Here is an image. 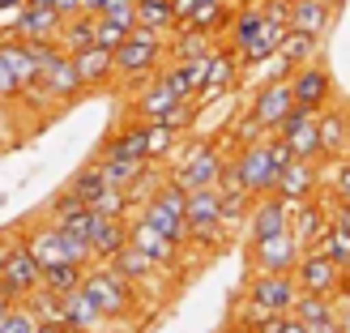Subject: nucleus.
Wrapping results in <instances>:
<instances>
[{
    "label": "nucleus",
    "instance_id": "obj_1",
    "mask_svg": "<svg viewBox=\"0 0 350 333\" xmlns=\"http://www.w3.org/2000/svg\"><path fill=\"white\" fill-rule=\"evenodd\" d=\"M81 291L90 295L94 308H98L107 321H129V317H133V308H137V287L129 282V278H120V274L107 265V261L85 269Z\"/></svg>",
    "mask_w": 350,
    "mask_h": 333
},
{
    "label": "nucleus",
    "instance_id": "obj_2",
    "mask_svg": "<svg viewBox=\"0 0 350 333\" xmlns=\"http://www.w3.org/2000/svg\"><path fill=\"white\" fill-rule=\"evenodd\" d=\"M295 282H299V291H308V295H334V299L350 291L346 269L334 256H325L321 248H304L299 265H295Z\"/></svg>",
    "mask_w": 350,
    "mask_h": 333
},
{
    "label": "nucleus",
    "instance_id": "obj_3",
    "mask_svg": "<svg viewBox=\"0 0 350 333\" xmlns=\"http://www.w3.org/2000/svg\"><path fill=\"white\" fill-rule=\"evenodd\" d=\"M222 167H226V154L214 142H192L180 154V163L171 167V180H180L188 192L192 188H214L218 175H222Z\"/></svg>",
    "mask_w": 350,
    "mask_h": 333
},
{
    "label": "nucleus",
    "instance_id": "obj_4",
    "mask_svg": "<svg viewBox=\"0 0 350 333\" xmlns=\"http://www.w3.org/2000/svg\"><path fill=\"white\" fill-rule=\"evenodd\" d=\"M39 287H43V265L30 256V248L22 239H13L5 265H0V295L9 304H26V295L39 291Z\"/></svg>",
    "mask_w": 350,
    "mask_h": 333
},
{
    "label": "nucleus",
    "instance_id": "obj_5",
    "mask_svg": "<svg viewBox=\"0 0 350 333\" xmlns=\"http://www.w3.org/2000/svg\"><path fill=\"white\" fill-rule=\"evenodd\" d=\"M167 60V43H142V39H124V47H116V77L129 81L133 90L146 85Z\"/></svg>",
    "mask_w": 350,
    "mask_h": 333
},
{
    "label": "nucleus",
    "instance_id": "obj_6",
    "mask_svg": "<svg viewBox=\"0 0 350 333\" xmlns=\"http://www.w3.org/2000/svg\"><path fill=\"white\" fill-rule=\"evenodd\" d=\"M299 256H304V248H299V239L291 235V226H286V231H278V235H269V239L248 243L252 274H295Z\"/></svg>",
    "mask_w": 350,
    "mask_h": 333
},
{
    "label": "nucleus",
    "instance_id": "obj_7",
    "mask_svg": "<svg viewBox=\"0 0 350 333\" xmlns=\"http://www.w3.org/2000/svg\"><path fill=\"white\" fill-rule=\"evenodd\" d=\"M235 167L243 175V188L252 197H265L278 184V167H273V154H269V137L265 142H252V146H239L235 150Z\"/></svg>",
    "mask_w": 350,
    "mask_h": 333
},
{
    "label": "nucleus",
    "instance_id": "obj_8",
    "mask_svg": "<svg viewBox=\"0 0 350 333\" xmlns=\"http://www.w3.org/2000/svg\"><path fill=\"white\" fill-rule=\"evenodd\" d=\"M291 94L299 107L308 111H325L329 103H334V77H329V68L321 60H308L291 73Z\"/></svg>",
    "mask_w": 350,
    "mask_h": 333
},
{
    "label": "nucleus",
    "instance_id": "obj_9",
    "mask_svg": "<svg viewBox=\"0 0 350 333\" xmlns=\"http://www.w3.org/2000/svg\"><path fill=\"white\" fill-rule=\"evenodd\" d=\"M295 205L299 201H282L278 192H265V197H252V209H248V243L256 239H269L278 231H286L291 226V214H295Z\"/></svg>",
    "mask_w": 350,
    "mask_h": 333
},
{
    "label": "nucleus",
    "instance_id": "obj_10",
    "mask_svg": "<svg viewBox=\"0 0 350 333\" xmlns=\"http://www.w3.org/2000/svg\"><path fill=\"white\" fill-rule=\"evenodd\" d=\"M239 56H235V47H214L209 51V73H205V85H201V94H197V107H209L214 98L222 94H231L235 85H239Z\"/></svg>",
    "mask_w": 350,
    "mask_h": 333
},
{
    "label": "nucleus",
    "instance_id": "obj_11",
    "mask_svg": "<svg viewBox=\"0 0 350 333\" xmlns=\"http://www.w3.org/2000/svg\"><path fill=\"white\" fill-rule=\"evenodd\" d=\"M295 107V94H291V77H273V81H265L260 90L252 94V120L265 133H273L278 124H282V116Z\"/></svg>",
    "mask_w": 350,
    "mask_h": 333
},
{
    "label": "nucleus",
    "instance_id": "obj_12",
    "mask_svg": "<svg viewBox=\"0 0 350 333\" xmlns=\"http://www.w3.org/2000/svg\"><path fill=\"white\" fill-rule=\"evenodd\" d=\"M39 85L47 90V98L56 103V107H64V103H77V98L85 94V85H81V77H77V64H73V56H68V51H60L56 60L43 64Z\"/></svg>",
    "mask_w": 350,
    "mask_h": 333
},
{
    "label": "nucleus",
    "instance_id": "obj_13",
    "mask_svg": "<svg viewBox=\"0 0 350 333\" xmlns=\"http://www.w3.org/2000/svg\"><path fill=\"white\" fill-rule=\"evenodd\" d=\"M60 26H64V17L56 5H22L17 22H13V34L30 39V43H60Z\"/></svg>",
    "mask_w": 350,
    "mask_h": 333
},
{
    "label": "nucleus",
    "instance_id": "obj_14",
    "mask_svg": "<svg viewBox=\"0 0 350 333\" xmlns=\"http://www.w3.org/2000/svg\"><path fill=\"white\" fill-rule=\"evenodd\" d=\"M321 188V163L317 159H291L282 171H278L273 192L282 201H312Z\"/></svg>",
    "mask_w": 350,
    "mask_h": 333
},
{
    "label": "nucleus",
    "instance_id": "obj_15",
    "mask_svg": "<svg viewBox=\"0 0 350 333\" xmlns=\"http://www.w3.org/2000/svg\"><path fill=\"white\" fill-rule=\"evenodd\" d=\"M243 295L265 304L269 312H291L295 299H299V282H295V274H252V282Z\"/></svg>",
    "mask_w": 350,
    "mask_h": 333
},
{
    "label": "nucleus",
    "instance_id": "obj_16",
    "mask_svg": "<svg viewBox=\"0 0 350 333\" xmlns=\"http://www.w3.org/2000/svg\"><path fill=\"white\" fill-rule=\"evenodd\" d=\"M129 243H133V248H142L159 269H175V261H180V243L167 239L163 231H154L146 218H133L129 222Z\"/></svg>",
    "mask_w": 350,
    "mask_h": 333
},
{
    "label": "nucleus",
    "instance_id": "obj_17",
    "mask_svg": "<svg viewBox=\"0 0 350 333\" xmlns=\"http://www.w3.org/2000/svg\"><path fill=\"white\" fill-rule=\"evenodd\" d=\"M73 64H77V77H81L85 90H103V85L116 81V51L98 47V43L81 47L77 56H73Z\"/></svg>",
    "mask_w": 350,
    "mask_h": 333
},
{
    "label": "nucleus",
    "instance_id": "obj_18",
    "mask_svg": "<svg viewBox=\"0 0 350 333\" xmlns=\"http://www.w3.org/2000/svg\"><path fill=\"white\" fill-rule=\"evenodd\" d=\"M94 159H146V120H129V124L111 129L107 142L94 150Z\"/></svg>",
    "mask_w": 350,
    "mask_h": 333
},
{
    "label": "nucleus",
    "instance_id": "obj_19",
    "mask_svg": "<svg viewBox=\"0 0 350 333\" xmlns=\"http://www.w3.org/2000/svg\"><path fill=\"white\" fill-rule=\"evenodd\" d=\"M175 103H180V94L171 90V85L163 81V73H154L146 85H137V98H133V120H163Z\"/></svg>",
    "mask_w": 350,
    "mask_h": 333
},
{
    "label": "nucleus",
    "instance_id": "obj_20",
    "mask_svg": "<svg viewBox=\"0 0 350 333\" xmlns=\"http://www.w3.org/2000/svg\"><path fill=\"white\" fill-rule=\"evenodd\" d=\"M218 209H222L218 184H214V188H192V192H188V209H184L188 239L201 235V231H214V226H222V222H218Z\"/></svg>",
    "mask_w": 350,
    "mask_h": 333
},
{
    "label": "nucleus",
    "instance_id": "obj_21",
    "mask_svg": "<svg viewBox=\"0 0 350 333\" xmlns=\"http://www.w3.org/2000/svg\"><path fill=\"white\" fill-rule=\"evenodd\" d=\"M325 231H329V205H321L317 197L295 205V214H291V235L299 239V248H317Z\"/></svg>",
    "mask_w": 350,
    "mask_h": 333
},
{
    "label": "nucleus",
    "instance_id": "obj_22",
    "mask_svg": "<svg viewBox=\"0 0 350 333\" xmlns=\"http://www.w3.org/2000/svg\"><path fill=\"white\" fill-rule=\"evenodd\" d=\"M317 129H321V159H342V154H350V116L342 107L317 111Z\"/></svg>",
    "mask_w": 350,
    "mask_h": 333
},
{
    "label": "nucleus",
    "instance_id": "obj_23",
    "mask_svg": "<svg viewBox=\"0 0 350 333\" xmlns=\"http://www.w3.org/2000/svg\"><path fill=\"white\" fill-rule=\"evenodd\" d=\"M334 17H338V9L329 5V0H291V30L325 39L329 26H334Z\"/></svg>",
    "mask_w": 350,
    "mask_h": 333
},
{
    "label": "nucleus",
    "instance_id": "obj_24",
    "mask_svg": "<svg viewBox=\"0 0 350 333\" xmlns=\"http://www.w3.org/2000/svg\"><path fill=\"white\" fill-rule=\"evenodd\" d=\"M214 47H218L214 34L192 30V26H175L167 34V60H197V56H209Z\"/></svg>",
    "mask_w": 350,
    "mask_h": 333
},
{
    "label": "nucleus",
    "instance_id": "obj_25",
    "mask_svg": "<svg viewBox=\"0 0 350 333\" xmlns=\"http://www.w3.org/2000/svg\"><path fill=\"white\" fill-rule=\"evenodd\" d=\"M120 248H129V218H98L94 235H90L94 265H103V261H111Z\"/></svg>",
    "mask_w": 350,
    "mask_h": 333
},
{
    "label": "nucleus",
    "instance_id": "obj_26",
    "mask_svg": "<svg viewBox=\"0 0 350 333\" xmlns=\"http://www.w3.org/2000/svg\"><path fill=\"white\" fill-rule=\"evenodd\" d=\"M64 325L68 329H90V333H103V325H107V317L94 308V299L85 295L81 287L64 295Z\"/></svg>",
    "mask_w": 350,
    "mask_h": 333
},
{
    "label": "nucleus",
    "instance_id": "obj_27",
    "mask_svg": "<svg viewBox=\"0 0 350 333\" xmlns=\"http://www.w3.org/2000/svg\"><path fill=\"white\" fill-rule=\"evenodd\" d=\"M260 26H265V13H260V0H252V5H239L235 13H231V26H226V47H248L256 34H260Z\"/></svg>",
    "mask_w": 350,
    "mask_h": 333
},
{
    "label": "nucleus",
    "instance_id": "obj_28",
    "mask_svg": "<svg viewBox=\"0 0 350 333\" xmlns=\"http://www.w3.org/2000/svg\"><path fill=\"white\" fill-rule=\"evenodd\" d=\"M107 265H111L120 278H129L133 287H142V282H150V278L159 274V265H154V261H150L142 248H133V243H129V248H120V252L107 261Z\"/></svg>",
    "mask_w": 350,
    "mask_h": 333
},
{
    "label": "nucleus",
    "instance_id": "obj_29",
    "mask_svg": "<svg viewBox=\"0 0 350 333\" xmlns=\"http://www.w3.org/2000/svg\"><path fill=\"white\" fill-rule=\"evenodd\" d=\"M278 56H282V64L295 73L299 64L321 56V39H317V34H304V30H286V39L278 43Z\"/></svg>",
    "mask_w": 350,
    "mask_h": 333
},
{
    "label": "nucleus",
    "instance_id": "obj_30",
    "mask_svg": "<svg viewBox=\"0 0 350 333\" xmlns=\"http://www.w3.org/2000/svg\"><path fill=\"white\" fill-rule=\"evenodd\" d=\"M137 218H146L154 231H163L167 239L180 243V248L188 243V222H184L180 214H171V209H167V205H159V201H146L142 209H137Z\"/></svg>",
    "mask_w": 350,
    "mask_h": 333
},
{
    "label": "nucleus",
    "instance_id": "obj_31",
    "mask_svg": "<svg viewBox=\"0 0 350 333\" xmlns=\"http://www.w3.org/2000/svg\"><path fill=\"white\" fill-rule=\"evenodd\" d=\"M94 22H98L94 13H73V17H64V26H60V51L77 56L81 47H90V43H94Z\"/></svg>",
    "mask_w": 350,
    "mask_h": 333
},
{
    "label": "nucleus",
    "instance_id": "obj_32",
    "mask_svg": "<svg viewBox=\"0 0 350 333\" xmlns=\"http://www.w3.org/2000/svg\"><path fill=\"white\" fill-rule=\"evenodd\" d=\"M175 146H180V133L167 129L163 120H146V159L150 163H163L175 154Z\"/></svg>",
    "mask_w": 350,
    "mask_h": 333
},
{
    "label": "nucleus",
    "instance_id": "obj_33",
    "mask_svg": "<svg viewBox=\"0 0 350 333\" xmlns=\"http://www.w3.org/2000/svg\"><path fill=\"white\" fill-rule=\"evenodd\" d=\"M282 137H286V146H291L295 159H317V163H325V159H321V129H317V116L304 120L299 129L282 133Z\"/></svg>",
    "mask_w": 350,
    "mask_h": 333
},
{
    "label": "nucleus",
    "instance_id": "obj_34",
    "mask_svg": "<svg viewBox=\"0 0 350 333\" xmlns=\"http://www.w3.org/2000/svg\"><path fill=\"white\" fill-rule=\"evenodd\" d=\"M26 308H30L43 325H64V295L47 291V287L30 291V295H26Z\"/></svg>",
    "mask_w": 350,
    "mask_h": 333
},
{
    "label": "nucleus",
    "instance_id": "obj_35",
    "mask_svg": "<svg viewBox=\"0 0 350 333\" xmlns=\"http://www.w3.org/2000/svg\"><path fill=\"white\" fill-rule=\"evenodd\" d=\"M64 188L73 192L77 201L94 205V197H98L103 188H107V180H103V171H98V159H90V163H85V167H81V171H77V175H73V180H68Z\"/></svg>",
    "mask_w": 350,
    "mask_h": 333
},
{
    "label": "nucleus",
    "instance_id": "obj_36",
    "mask_svg": "<svg viewBox=\"0 0 350 333\" xmlns=\"http://www.w3.org/2000/svg\"><path fill=\"white\" fill-rule=\"evenodd\" d=\"M81 278H85V265L60 261V265H47V269H43V287H47V291H56V295H68V291H77V287H81Z\"/></svg>",
    "mask_w": 350,
    "mask_h": 333
},
{
    "label": "nucleus",
    "instance_id": "obj_37",
    "mask_svg": "<svg viewBox=\"0 0 350 333\" xmlns=\"http://www.w3.org/2000/svg\"><path fill=\"white\" fill-rule=\"evenodd\" d=\"M137 26H150V30H175V13H171V0H137Z\"/></svg>",
    "mask_w": 350,
    "mask_h": 333
},
{
    "label": "nucleus",
    "instance_id": "obj_38",
    "mask_svg": "<svg viewBox=\"0 0 350 333\" xmlns=\"http://www.w3.org/2000/svg\"><path fill=\"white\" fill-rule=\"evenodd\" d=\"M98 171L111 188H129L146 171V159H98Z\"/></svg>",
    "mask_w": 350,
    "mask_h": 333
},
{
    "label": "nucleus",
    "instance_id": "obj_39",
    "mask_svg": "<svg viewBox=\"0 0 350 333\" xmlns=\"http://www.w3.org/2000/svg\"><path fill=\"white\" fill-rule=\"evenodd\" d=\"M295 317H299L304 325H312V321H325V317H338V304H334V295H308V291H299V299H295Z\"/></svg>",
    "mask_w": 350,
    "mask_h": 333
},
{
    "label": "nucleus",
    "instance_id": "obj_40",
    "mask_svg": "<svg viewBox=\"0 0 350 333\" xmlns=\"http://www.w3.org/2000/svg\"><path fill=\"white\" fill-rule=\"evenodd\" d=\"M163 180H167V175L159 171V163H146V171L129 184V201H133V209H142L146 201H154V192L163 188Z\"/></svg>",
    "mask_w": 350,
    "mask_h": 333
},
{
    "label": "nucleus",
    "instance_id": "obj_41",
    "mask_svg": "<svg viewBox=\"0 0 350 333\" xmlns=\"http://www.w3.org/2000/svg\"><path fill=\"white\" fill-rule=\"evenodd\" d=\"M94 214H103V218H129L133 214V201H129V188H103L98 197H94Z\"/></svg>",
    "mask_w": 350,
    "mask_h": 333
},
{
    "label": "nucleus",
    "instance_id": "obj_42",
    "mask_svg": "<svg viewBox=\"0 0 350 333\" xmlns=\"http://www.w3.org/2000/svg\"><path fill=\"white\" fill-rule=\"evenodd\" d=\"M39 317L26 308V304H9V312L0 317V333H39Z\"/></svg>",
    "mask_w": 350,
    "mask_h": 333
},
{
    "label": "nucleus",
    "instance_id": "obj_43",
    "mask_svg": "<svg viewBox=\"0 0 350 333\" xmlns=\"http://www.w3.org/2000/svg\"><path fill=\"white\" fill-rule=\"evenodd\" d=\"M317 248H321L325 256H334L342 269L350 265V231H342V226H329V231L321 235V243H317Z\"/></svg>",
    "mask_w": 350,
    "mask_h": 333
},
{
    "label": "nucleus",
    "instance_id": "obj_44",
    "mask_svg": "<svg viewBox=\"0 0 350 333\" xmlns=\"http://www.w3.org/2000/svg\"><path fill=\"white\" fill-rule=\"evenodd\" d=\"M197 111H201V107H197V98H180V103H175V107L163 116V124L175 129V133H188L192 124H197Z\"/></svg>",
    "mask_w": 350,
    "mask_h": 333
},
{
    "label": "nucleus",
    "instance_id": "obj_45",
    "mask_svg": "<svg viewBox=\"0 0 350 333\" xmlns=\"http://www.w3.org/2000/svg\"><path fill=\"white\" fill-rule=\"evenodd\" d=\"M124 39H129V26L111 22V17H98V22H94V43H98V47L116 51V47H124Z\"/></svg>",
    "mask_w": 350,
    "mask_h": 333
},
{
    "label": "nucleus",
    "instance_id": "obj_46",
    "mask_svg": "<svg viewBox=\"0 0 350 333\" xmlns=\"http://www.w3.org/2000/svg\"><path fill=\"white\" fill-rule=\"evenodd\" d=\"M265 137H269V133H265V129H260V124H256V120H252V111H243V116H239V124L231 129V146L239 150V146H252V142H265Z\"/></svg>",
    "mask_w": 350,
    "mask_h": 333
},
{
    "label": "nucleus",
    "instance_id": "obj_47",
    "mask_svg": "<svg viewBox=\"0 0 350 333\" xmlns=\"http://www.w3.org/2000/svg\"><path fill=\"white\" fill-rule=\"evenodd\" d=\"M329 192H334V201L350 205V154L334 159V180H329Z\"/></svg>",
    "mask_w": 350,
    "mask_h": 333
},
{
    "label": "nucleus",
    "instance_id": "obj_48",
    "mask_svg": "<svg viewBox=\"0 0 350 333\" xmlns=\"http://www.w3.org/2000/svg\"><path fill=\"white\" fill-rule=\"evenodd\" d=\"M77 209H85V201H77V197H73L68 188H60L56 197L47 201V218H51V222H64L68 214H77Z\"/></svg>",
    "mask_w": 350,
    "mask_h": 333
},
{
    "label": "nucleus",
    "instance_id": "obj_49",
    "mask_svg": "<svg viewBox=\"0 0 350 333\" xmlns=\"http://www.w3.org/2000/svg\"><path fill=\"white\" fill-rule=\"evenodd\" d=\"M269 317H278V312H269L265 304H256V299H248V295H243V304H239V312H235V321L239 325H248V329H260Z\"/></svg>",
    "mask_w": 350,
    "mask_h": 333
},
{
    "label": "nucleus",
    "instance_id": "obj_50",
    "mask_svg": "<svg viewBox=\"0 0 350 333\" xmlns=\"http://www.w3.org/2000/svg\"><path fill=\"white\" fill-rule=\"evenodd\" d=\"M22 90H26V85L17 81V73L9 68V60L0 56V98H5V103H22Z\"/></svg>",
    "mask_w": 350,
    "mask_h": 333
},
{
    "label": "nucleus",
    "instance_id": "obj_51",
    "mask_svg": "<svg viewBox=\"0 0 350 333\" xmlns=\"http://www.w3.org/2000/svg\"><path fill=\"white\" fill-rule=\"evenodd\" d=\"M98 17H111V22H120V26H137V0H124V5H111L107 13H98Z\"/></svg>",
    "mask_w": 350,
    "mask_h": 333
},
{
    "label": "nucleus",
    "instance_id": "obj_52",
    "mask_svg": "<svg viewBox=\"0 0 350 333\" xmlns=\"http://www.w3.org/2000/svg\"><path fill=\"white\" fill-rule=\"evenodd\" d=\"M308 333H346V329H342V317H325V321H312Z\"/></svg>",
    "mask_w": 350,
    "mask_h": 333
},
{
    "label": "nucleus",
    "instance_id": "obj_53",
    "mask_svg": "<svg viewBox=\"0 0 350 333\" xmlns=\"http://www.w3.org/2000/svg\"><path fill=\"white\" fill-rule=\"evenodd\" d=\"M278 333H308V325H304L299 317H295V312H286V317L278 321Z\"/></svg>",
    "mask_w": 350,
    "mask_h": 333
},
{
    "label": "nucleus",
    "instance_id": "obj_54",
    "mask_svg": "<svg viewBox=\"0 0 350 333\" xmlns=\"http://www.w3.org/2000/svg\"><path fill=\"white\" fill-rule=\"evenodd\" d=\"M56 9H60V17H73V13H81V0H56Z\"/></svg>",
    "mask_w": 350,
    "mask_h": 333
},
{
    "label": "nucleus",
    "instance_id": "obj_55",
    "mask_svg": "<svg viewBox=\"0 0 350 333\" xmlns=\"http://www.w3.org/2000/svg\"><path fill=\"white\" fill-rule=\"evenodd\" d=\"M9 248H13V239H5V235H0V265H5V256H9Z\"/></svg>",
    "mask_w": 350,
    "mask_h": 333
},
{
    "label": "nucleus",
    "instance_id": "obj_56",
    "mask_svg": "<svg viewBox=\"0 0 350 333\" xmlns=\"http://www.w3.org/2000/svg\"><path fill=\"white\" fill-rule=\"evenodd\" d=\"M226 333H256V329H248V325H239V321H235V325L226 329Z\"/></svg>",
    "mask_w": 350,
    "mask_h": 333
},
{
    "label": "nucleus",
    "instance_id": "obj_57",
    "mask_svg": "<svg viewBox=\"0 0 350 333\" xmlns=\"http://www.w3.org/2000/svg\"><path fill=\"white\" fill-rule=\"evenodd\" d=\"M39 333H64V325H39Z\"/></svg>",
    "mask_w": 350,
    "mask_h": 333
},
{
    "label": "nucleus",
    "instance_id": "obj_58",
    "mask_svg": "<svg viewBox=\"0 0 350 333\" xmlns=\"http://www.w3.org/2000/svg\"><path fill=\"white\" fill-rule=\"evenodd\" d=\"M5 312H9V299H5V295H0V317H5Z\"/></svg>",
    "mask_w": 350,
    "mask_h": 333
},
{
    "label": "nucleus",
    "instance_id": "obj_59",
    "mask_svg": "<svg viewBox=\"0 0 350 333\" xmlns=\"http://www.w3.org/2000/svg\"><path fill=\"white\" fill-rule=\"evenodd\" d=\"M26 5H56V0H26Z\"/></svg>",
    "mask_w": 350,
    "mask_h": 333
},
{
    "label": "nucleus",
    "instance_id": "obj_60",
    "mask_svg": "<svg viewBox=\"0 0 350 333\" xmlns=\"http://www.w3.org/2000/svg\"><path fill=\"white\" fill-rule=\"evenodd\" d=\"M239 5H252V0H231V9H239Z\"/></svg>",
    "mask_w": 350,
    "mask_h": 333
},
{
    "label": "nucleus",
    "instance_id": "obj_61",
    "mask_svg": "<svg viewBox=\"0 0 350 333\" xmlns=\"http://www.w3.org/2000/svg\"><path fill=\"white\" fill-rule=\"evenodd\" d=\"M64 333H90V329H68V325H64Z\"/></svg>",
    "mask_w": 350,
    "mask_h": 333
},
{
    "label": "nucleus",
    "instance_id": "obj_62",
    "mask_svg": "<svg viewBox=\"0 0 350 333\" xmlns=\"http://www.w3.org/2000/svg\"><path fill=\"white\" fill-rule=\"evenodd\" d=\"M329 5H334V9H342V5H346V0H329Z\"/></svg>",
    "mask_w": 350,
    "mask_h": 333
},
{
    "label": "nucleus",
    "instance_id": "obj_63",
    "mask_svg": "<svg viewBox=\"0 0 350 333\" xmlns=\"http://www.w3.org/2000/svg\"><path fill=\"white\" fill-rule=\"evenodd\" d=\"M346 278H350V265H346Z\"/></svg>",
    "mask_w": 350,
    "mask_h": 333
},
{
    "label": "nucleus",
    "instance_id": "obj_64",
    "mask_svg": "<svg viewBox=\"0 0 350 333\" xmlns=\"http://www.w3.org/2000/svg\"><path fill=\"white\" fill-rule=\"evenodd\" d=\"M346 116H350V111H346Z\"/></svg>",
    "mask_w": 350,
    "mask_h": 333
}]
</instances>
